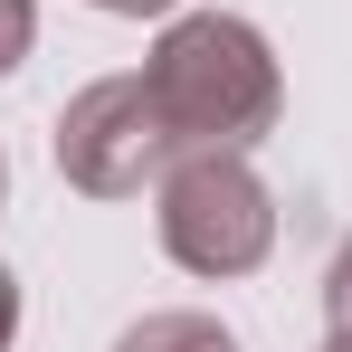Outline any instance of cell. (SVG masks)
<instances>
[{"label":"cell","mask_w":352,"mask_h":352,"mask_svg":"<svg viewBox=\"0 0 352 352\" xmlns=\"http://www.w3.org/2000/svg\"><path fill=\"white\" fill-rule=\"evenodd\" d=\"M324 314H333V324H352V238L333 248V276H324Z\"/></svg>","instance_id":"8992f818"},{"label":"cell","mask_w":352,"mask_h":352,"mask_svg":"<svg viewBox=\"0 0 352 352\" xmlns=\"http://www.w3.org/2000/svg\"><path fill=\"white\" fill-rule=\"evenodd\" d=\"M143 86L153 105L172 115L181 153H248L257 133H276L286 115V76H276V48L229 19V10H190L153 38L143 58Z\"/></svg>","instance_id":"6da1fadb"},{"label":"cell","mask_w":352,"mask_h":352,"mask_svg":"<svg viewBox=\"0 0 352 352\" xmlns=\"http://www.w3.org/2000/svg\"><path fill=\"white\" fill-rule=\"evenodd\" d=\"M324 352H352V324H333V343H324Z\"/></svg>","instance_id":"9c48e42d"},{"label":"cell","mask_w":352,"mask_h":352,"mask_svg":"<svg viewBox=\"0 0 352 352\" xmlns=\"http://www.w3.org/2000/svg\"><path fill=\"white\" fill-rule=\"evenodd\" d=\"M153 200H162L153 210L162 219V248H172V267H190V276H248L276 248V190L257 181L248 153H181Z\"/></svg>","instance_id":"7a4b0ae2"},{"label":"cell","mask_w":352,"mask_h":352,"mask_svg":"<svg viewBox=\"0 0 352 352\" xmlns=\"http://www.w3.org/2000/svg\"><path fill=\"white\" fill-rule=\"evenodd\" d=\"M172 162H181V133L153 105L143 76H96L86 96H67V115H58L67 190H86V200H143V190H162Z\"/></svg>","instance_id":"3957f363"},{"label":"cell","mask_w":352,"mask_h":352,"mask_svg":"<svg viewBox=\"0 0 352 352\" xmlns=\"http://www.w3.org/2000/svg\"><path fill=\"white\" fill-rule=\"evenodd\" d=\"M29 38H38V10H29V0H0V76L29 58Z\"/></svg>","instance_id":"5b68a950"},{"label":"cell","mask_w":352,"mask_h":352,"mask_svg":"<svg viewBox=\"0 0 352 352\" xmlns=\"http://www.w3.org/2000/svg\"><path fill=\"white\" fill-rule=\"evenodd\" d=\"M115 352H238V333L219 324V314H143V324H124Z\"/></svg>","instance_id":"277c9868"},{"label":"cell","mask_w":352,"mask_h":352,"mask_svg":"<svg viewBox=\"0 0 352 352\" xmlns=\"http://www.w3.org/2000/svg\"><path fill=\"white\" fill-rule=\"evenodd\" d=\"M96 10H115V19H162L172 0H96Z\"/></svg>","instance_id":"ba28073f"},{"label":"cell","mask_w":352,"mask_h":352,"mask_svg":"<svg viewBox=\"0 0 352 352\" xmlns=\"http://www.w3.org/2000/svg\"><path fill=\"white\" fill-rule=\"evenodd\" d=\"M10 333H19V276L0 267V352H10Z\"/></svg>","instance_id":"52a82bcc"},{"label":"cell","mask_w":352,"mask_h":352,"mask_svg":"<svg viewBox=\"0 0 352 352\" xmlns=\"http://www.w3.org/2000/svg\"><path fill=\"white\" fill-rule=\"evenodd\" d=\"M0 190H10V162H0Z\"/></svg>","instance_id":"30bf717a"}]
</instances>
